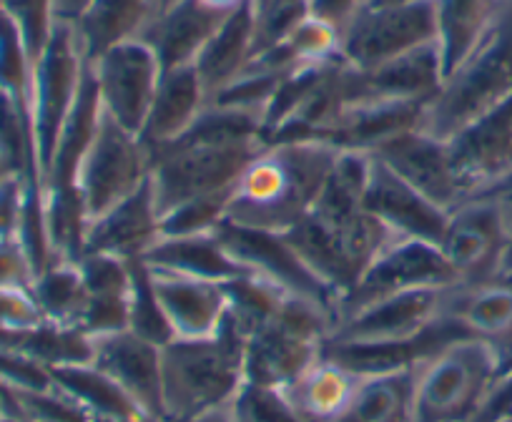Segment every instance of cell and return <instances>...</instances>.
I'll use <instances>...</instances> for the list:
<instances>
[{
    "label": "cell",
    "instance_id": "7a4b0ae2",
    "mask_svg": "<svg viewBox=\"0 0 512 422\" xmlns=\"http://www.w3.org/2000/svg\"><path fill=\"white\" fill-rule=\"evenodd\" d=\"M262 146V116L209 103L184 136L149 149L151 189L161 219L189 201L231 194Z\"/></svg>",
    "mask_w": 512,
    "mask_h": 422
},
{
    "label": "cell",
    "instance_id": "4dcf8cb0",
    "mask_svg": "<svg viewBox=\"0 0 512 422\" xmlns=\"http://www.w3.org/2000/svg\"><path fill=\"white\" fill-rule=\"evenodd\" d=\"M204 3H209V6L214 8H221V11H236V8L244 3V0H204Z\"/></svg>",
    "mask_w": 512,
    "mask_h": 422
},
{
    "label": "cell",
    "instance_id": "cb8c5ba5",
    "mask_svg": "<svg viewBox=\"0 0 512 422\" xmlns=\"http://www.w3.org/2000/svg\"><path fill=\"white\" fill-rule=\"evenodd\" d=\"M505 8V0H432L442 81L480 46Z\"/></svg>",
    "mask_w": 512,
    "mask_h": 422
},
{
    "label": "cell",
    "instance_id": "4316f807",
    "mask_svg": "<svg viewBox=\"0 0 512 422\" xmlns=\"http://www.w3.org/2000/svg\"><path fill=\"white\" fill-rule=\"evenodd\" d=\"M334 422H415V367L362 375Z\"/></svg>",
    "mask_w": 512,
    "mask_h": 422
},
{
    "label": "cell",
    "instance_id": "836d02e7",
    "mask_svg": "<svg viewBox=\"0 0 512 422\" xmlns=\"http://www.w3.org/2000/svg\"><path fill=\"white\" fill-rule=\"evenodd\" d=\"M369 3H430V0H369Z\"/></svg>",
    "mask_w": 512,
    "mask_h": 422
},
{
    "label": "cell",
    "instance_id": "7c38bea8",
    "mask_svg": "<svg viewBox=\"0 0 512 422\" xmlns=\"http://www.w3.org/2000/svg\"><path fill=\"white\" fill-rule=\"evenodd\" d=\"M216 234L231 257L244 264L254 277L324 309L332 320L337 317V294L307 267L284 234L239 227L231 222H221Z\"/></svg>",
    "mask_w": 512,
    "mask_h": 422
},
{
    "label": "cell",
    "instance_id": "e575fe53",
    "mask_svg": "<svg viewBox=\"0 0 512 422\" xmlns=\"http://www.w3.org/2000/svg\"><path fill=\"white\" fill-rule=\"evenodd\" d=\"M171 3H176V0H161V11H164L166 6H171Z\"/></svg>",
    "mask_w": 512,
    "mask_h": 422
},
{
    "label": "cell",
    "instance_id": "ba28073f",
    "mask_svg": "<svg viewBox=\"0 0 512 422\" xmlns=\"http://www.w3.org/2000/svg\"><path fill=\"white\" fill-rule=\"evenodd\" d=\"M151 176L149 146L101 109L96 134L78 171V196L88 222L139 191Z\"/></svg>",
    "mask_w": 512,
    "mask_h": 422
},
{
    "label": "cell",
    "instance_id": "5bb4252c",
    "mask_svg": "<svg viewBox=\"0 0 512 422\" xmlns=\"http://www.w3.org/2000/svg\"><path fill=\"white\" fill-rule=\"evenodd\" d=\"M440 86L442 66L435 43L372 68L347 63L342 68L344 111L369 103H430Z\"/></svg>",
    "mask_w": 512,
    "mask_h": 422
},
{
    "label": "cell",
    "instance_id": "44dd1931",
    "mask_svg": "<svg viewBox=\"0 0 512 422\" xmlns=\"http://www.w3.org/2000/svg\"><path fill=\"white\" fill-rule=\"evenodd\" d=\"M231 13L209 6L204 0H176L156 16L141 41L154 48L164 71L194 66L199 53Z\"/></svg>",
    "mask_w": 512,
    "mask_h": 422
},
{
    "label": "cell",
    "instance_id": "603a6c76",
    "mask_svg": "<svg viewBox=\"0 0 512 422\" xmlns=\"http://www.w3.org/2000/svg\"><path fill=\"white\" fill-rule=\"evenodd\" d=\"M206 106H209V91H206L196 66L164 71L151 114L141 131V141L149 149L171 144L196 124Z\"/></svg>",
    "mask_w": 512,
    "mask_h": 422
},
{
    "label": "cell",
    "instance_id": "f1b7e54d",
    "mask_svg": "<svg viewBox=\"0 0 512 422\" xmlns=\"http://www.w3.org/2000/svg\"><path fill=\"white\" fill-rule=\"evenodd\" d=\"M369 0H307L309 13L317 18H322L324 23L334 26L337 31H342L347 26L349 18L359 11L362 6H367Z\"/></svg>",
    "mask_w": 512,
    "mask_h": 422
},
{
    "label": "cell",
    "instance_id": "9a60e30c",
    "mask_svg": "<svg viewBox=\"0 0 512 422\" xmlns=\"http://www.w3.org/2000/svg\"><path fill=\"white\" fill-rule=\"evenodd\" d=\"M369 154L384 166H390L400 179L415 186L420 194H425L445 211H452L460 201L467 199V189L462 186L455 161H452L450 141L437 139L420 126L390 136L374 146Z\"/></svg>",
    "mask_w": 512,
    "mask_h": 422
},
{
    "label": "cell",
    "instance_id": "ac0fdd59",
    "mask_svg": "<svg viewBox=\"0 0 512 422\" xmlns=\"http://www.w3.org/2000/svg\"><path fill=\"white\" fill-rule=\"evenodd\" d=\"M364 206L397 237L425 239L437 247H440V239L447 227V214H450L374 156L367 191H364Z\"/></svg>",
    "mask_w": 512,
    "mask_h": 422
},
{
    "label": "cell",
    "instance_id": "d6986e66",
    "mask_svg": "<svg viewBox=\"0 0 512 422\" xmlns=\"http://www.w3.org/2000/svg\"><path fill=\"white\" fill-rule=\"evenodd\" d=\"M161 237H164V222H161V211L156 206L149 176V181L139 191L88 222L83 254H111V257L134 262V259H146V254L161 242Z\"/></svg>",
    "mask_w": 512,
    "mask_h": 422
},
{
    "label": "cell",
    "instance_id": "30bf717a",
    "mask_svg": "<svg viewBox=\"0 0 512 422\" xmlns=\"http://www.w3.org/2000/svg\"><path fill=\"white\" fill-rule=\"evenodd\" d=\"M452 284H457V277L437 244L425 239L395 237L359 274L352 289L339 299L334 325L357 314L359 309L395 294L427 287H452Z\"/></svg>",
    "mask_w": 512,
    "mask_h": 422
},
{
    "label": "cell",
    "instance_id": "9c48e42d",
    "mask_svg": "<svg viewBox=\"0 0 512 422\" xmlns=\"http://www.w3.org/2000/svg\"><path fill=\"white\" fill-rule=\"evenodd\" d=\"M435 43L430 3H367L339 31V58L352 68H372Z\"/></svg>",
    "mask_w": 512,
    "mask_h": 422
},
{
    "label": "cell",
    "instance_id": "277c9868",
    "mask_svg": "<svg viewBox=\"0 0 512 422\" xmlns=\"http://www.w3.org/2000/svg\"><path fill=\"white\" fill-rule=\"evenodd\" d=\"M169 422L234 402L246 382V342L231 317L209 337H176L161 350Z\"/></svg>",
    "mask_w": 512,
    "mask_h": 422
},
{
    "label": "cell",
    "instance_id": "e0dca14e",
    "mask_svg": "<svg viewBox=\"0 0 512 422\" xmlns=\"http://www.w3.org/2000/svg\"><path fill=\"white\" fill-rule=\"evenodd\" d=\"M146 264V262H144ZM159 307L176 337H209L229 314V292L224 282L146 264Z\"/></svg>",
    "mask_w": 512,
    "mask_h": 422
},
{
    "label": "cell",
    "instance_id": "1f68e13d",
    "mask_svg": "<svg viewBox=\"0 0 512 422\" xmlns=\"http://www.w3.org/2000/svg\"><path fill=\"white\" fill-rule=\"evenodd\" d=\"M502 274H512V222H510V247H507L505 267H502Z\"/></svg>",
    "mask_w": 512,
    "mask_h": 422
},
{
    "label": "cell",
    "instance_id": "3957f363",
    "mask_svg": "<svg viewBox=\"0 0 512 422\" xmlns=\"http://www.w3.org/2000/svg\"><path fill=\"white\" fill-rule=\"evenodd\" d=\"M339 149L319 139L264 144L231 191L224 222L289 232L312 211Z\"/></svg>",
    "mask_w": 512,
    "mask_h": 422
},
{
    "label": "cell",
    "instance_id": "d6a6232c",
    "mask_svg": "<svg viewBox=\"0 0 512 422\" xmlns=\"http://www.w3.org/2000/svg\"><path fill=\"white\" fill-rule=\"evenodd\" d=\"M0 422H6V395H3V385H0Z\"/></svg>",
    "mask_w": 512,
    "mask_h": 422
},
{
    "label": "cell",
    "instance_id": "2e32d148",
    "mask_svg": "<svg viewBox=\"0 0 512 422\" xmlns=\"http://www.w3.org/2000/svg\"><path fill=\"white\" fill-rule=\"evenodd\" d=\"M161 350L164 347L134 330L93 335L91 365L116 380L146 412L169 422L164 407V377H161Z\"/></svg>",
    "mask_w": 512,
    "mask_h": 422
},
{
    "label": "cell",
    "instance_id": "d4e9b609",
    "mask_svg": "<svg viewBox=\"0 0 512 422\" xmlns=\"http://www.w3.org/2000/svg\"><path fill=\"white\" fill-rule=\"evenodd\" d=\"M256 53V13L254 3L244 0L211 36L196 58V71L204 81L209 98L234 83L244 73Z\"/></svg>",
    "mask_w": 512,
    "mask_h": 422
},
{
    "label": "cell",
    "instance_id": "83f0119b",
    "mask_svg": "<svg viewBox=\"0 0 512 422\" xmlns=\"http://www.w3.org/2000/svg\"><path fill=\"white\" fill-rule=\"evenodd\" d=\"M0 11L18 26L33 58V66H36L38 56L43 53L58 23L56 0H0Z\"/></svg>",
    "mask_w": 512,
    "mask_h": 422
},
{
    "label": "cell",
    "instance_id": "4fadbf2b",
    "mask_svg": "<svg viewBox=\"0 0 512 422\" xmlns=\"http://www.w3.org/2000/svg\"><path fill=\"white\" fill-rule=\"evenodd\" d=\"M88 66L96 76L101 109L123 129L141 136L151 106H154L161 76H164L154 48L136 38V41L113 46Z\"/></svg>",
    "mask_w": 512,
    "mask_h": 422
},
{
    "label": "cell",
    "instance_id": "8fae6325",
    "mask_svg": "<svg viewBox=\"0 0 512 422\" xmlns=\"http://www.w3.org/2000/svg\"><path fill=\"white\" fill-rule=\"evenodd\" d=\"M510 247V222L495 199L472 194L447 214L440 249L457 284H477L500 277Z\"/></svg>",
    "mask_w": 512,
    "mask_h": 422
},
{
    "label": "cell",
    "instance_id": "484cf974",
    "mask_svg": "<svg viewBox=\"0 0 512 422\" xmlns=\"http://www.w3.org/2000/svg\"><path fill=\"white\" fill-rule=\"evenodd\" d=\"M144 262L224 284L241 277H251L249 269L231 257L229 249L221 244L216 232L186 234V237H161V242L146 254Z\"/></svg>",
    "mask_w": 512,
    "mask_h": 422
},
{
    "label": "cell",
    "instance_id": "52a82bcc",
    "mask_svg": "<svg viewBox=\"0 0 512 422\" xmlns=\"http://www.w3.org/2000/svg\"><path fill=\"white\" fill-rule=\"evenodd\" d=\"M86 58L76 41V31L71 23H56L46 48L33 66L31 86V116L33 139H36V159L41 181L46 176L48 164L56 154V144L61 131L76 106L81 91Z\"/></svg>",
    "mask_w": 512,
    "mask_h": 422
},
{
    "label": "cell",
    "instance_id": "ffe728a7",
    "mask_svg": "<svg viewBox=\"0 0 512 422\" xmlns=\"http://www.w3.org/2000/svg\"><path fill=\"white\" fill-rule=\"evenodd\" d=\"M452 161L467 196L512 169V93L450 139Z\"/></svg>",
    "mask_w": 512,
    "mask_h": 422
},
{
    "label": "cell",
    "instance_id": "6da1fadb",
    "mask_svg": "<svg viewBox=\"0 0 512 422\" xmlns=\"http://www.w3.org/2000/svg\"><path fill=\"white\" fill-rule=\"evenodd\" d=\"M369 169V151L339 149L312 211L284 232L307 267L337 294V304L369 262L397 237L364 206Z\"/></svg>",
    "mask_w": 512,
    "mask_h": 422
},
{
    "label": "cell",
    "instance_id": "d590c367",
    "mask_svg": "<svg viewBox=\"0 0 512 422\" xmlns=\"http://www.w3.org/2000/svg\"><path fill=\"white\" fill-rule=\"evenodd\" d=\"M505 3H507V6H512V0H505Z\"/></svg>",
    "mask_w": 512,
    "mask_h": 422
},
{
    "label": "cell",
    "instance_id": "7402d4cb",
    "mask_svg": "<svg viewBox=\"0 0 512 422\" xmlns=\"http://www.w3.org/2000/svg\"><path fill=\"white\" fill-rule=\"evenodd\" d=\"M159 13L161 0H91L71 26L83 58L93 63L113 46L144 36Z\"/></svg>",
    "mask_w": 512,
    "mask_h": 422
},
{
    "label": "cell",
    "instance_id": "f546056e",
    "mask_svg": "<svg viewBox=\"0 0 512 422\" xmlns=\"http://www.w3.org/2000/svg\"><path fill=\"white\" fill-rule=\"evenodd\" d=\"M91 0H56V18L61 23H76Z\"/></svg>",
    "mask_w": 512,
    "mask_h": 422
},
{
    "label": "cell",
    "instance_id": "8992f818",
    "mask_svg": "<svg viewBox=\"0 0 512 422\" xmlns=\"http://www.w3.org/2000/svg\"><path fill=\"white\" fill-rule=\"evenodd\" d=\"M502 352L460 337L415 367V422H475L502 375Z\"/></svg>",
    "mask_w": 512,
    "mask_h": 422
},
{
    "label": "cell",
    "instance_id": "5b68a950",
    "mask_svg": "<svg viewBox=\"0 0 512 422\" xmlns=\"http://www.w3.org/2000/svg\"><path fill=\"white\" fill-rule=\"evenodd\" d=\"M512 93V6L502 11L480 46L442 81L422 111L420 129L450 141Z\"/></svg>",
    "mask_w": 512,
    "mask_h": 422
}]
</instances>
